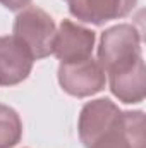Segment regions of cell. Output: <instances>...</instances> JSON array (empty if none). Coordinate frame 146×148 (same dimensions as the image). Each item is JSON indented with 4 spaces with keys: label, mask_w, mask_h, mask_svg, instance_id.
Here are the masks:
<instances>
[{
    "label": "cell",
    "mask_w": 146,
    "mask_h": 148,
    "mask_svg": "<svg viewBox=\"0 0 146 148\" xmlns=\"http://www.w3.org/2000/svg\"><path fill=\"white\" fill-rule=\"evenodd\" d=\"M69 12L77 21L102 26L113 19L129 16L138 0H67Z\"/></svg>",
    "instance_id": "7"
},
{
    "label": "cell",
    "mask_w": 146,
    "mask_h": 148,
    "mask_svg": "<svg viewBox=\"0 0 146 148\" xmlns=\"http://www.w3.org/2000/svg\"><path fill=\"white\" fill-rule=\"evenodd\" d=\"M57 33V26L50 14H46L40 7L23 9L12 26V36L26 47L33 60L45 59L52 55L53 38Z\"/></svg>",
    "instance_id": "1"
},
{
    "label": "cell",
    "mask_w": 146,
    "mask_h": 148,
    "mask_svg": "<svg viewBox=\"0 0 146 148\" xmlns=\"http://www.w3.org/2000/svg\"><path fill=\"white\" fill-rule=\"evenodd\" d=\"M96 35L93 29L76 24L69 19H64L53 38L52 53L60 62H76L89 59L95 48Z\"/></svg>",
    "instance_id": "5"
},
{
    "label": "cell",
    "mask_w": 146,
    "mask_h": 148,
    "mask_svg": "<svg viewBox=\"0 0 146 148\" xmlns=\"http://www.w3.org/2000/svg\"><path fill=\"white\" fill-rule=\"evenodd\" d=\"M120 109L110 98H98L88 102L79 114L77 133L84 148H89L98 138H102L120 117Z\"/></svg>",
    "instance_id": "4"
},
{
    "label": "cell",
    "mask_w": 146,
    "mask_h": 148,
    "mask_svg": "<svg viewBox=\"0 0 146 148\" xmlns=\"http://www.w3.org/2000/svg\"><path fill=\"white\" fill-rule=\"evenodd\" d=\"M0 3L9 10H23L31 3V0H0Z\"/></svg>",
    "instance_id": "11"
},
{
    "label": "cell",
    "mask_w": 146,
    "mask_h": 148,
    "mask_svg": "<svg viewBox=\"0 0 146 148\" xmlns=\"http://www.w3.org/2000/svg\"><path fill=\"white\" fill-rule=\"evenodd\" d=\"M143 57L141 33L132 24H117L105 29L98 45V64L105 74Z\"/></svg>",
    "instance_id": "2"
},
{
    "label": "cell",
    "mask_w": 146,
    "mask_h": 148,
    "mask_svg": "<svg viewBox=\"0 0 146 148\" xmlns=\"http://www.w3.org/2000/svg\"><path fill=\"white\" fill-rule=\"evenodd\" d=\"M108 74L110 91L122 103H139L146 95V71L143 57L117 67Z\"/></svg>",
    "instance_id": "9"
},
{
    "label": "cell",
    "mask_w": 146,
    "mask_h": 148,
    "mask_svg": "<svg viewBox=\"0 0 146 148\" xmlns=\"http://www.w3.org/2000/svg\"><path fill=\"white\" fill-rule=\"evenodd\" d=\"M23 138V121L9 105L0 103V148H14Z\"/></svg>",
    "instance_id": "10"
},
{
    "label": "cell",
    "mask_w": 146,
    "mask_h": 148,
    "mask_svg": "<svg viewBox=\"0 0 146 148\" xmlns=\"http://www.w3.org/2000/svg\"><path fill=\"white\" fill-rule=\"evenodd\" d=\"M89 148H146L145 112H120L115 126L110 127Z\"/></svg>",
    "instance_id": "6"
},
{
    "label": "cell",
    "mask_w": 146,
    "mask_h": 148,
    "mask_svg": "<svg viewBox=\"0 0 146 148\" xmlns=\"http://www.w3.org/2000/svg\"><path fill=\"white\" fill-rule=\"evenodd\" d=\"M57 76L62 90L76 98L96 95L107 84V74L103 67L91 57L76 62H60Z\"/></svg>",
    "instance_id": "3"
},
{
    "label": "cell",
    "mask_w": 146,
    "mask_h": 148,
    "mask_svg": "<svg viewBox=\"0 0 146 148\" xmlns=\"http://www.w3.org/2000/svg\"><path fill=\"white\" fill-rule=\"evenodd\" d=\"M33 57L21 41L12 36H0V86L23 83L33 69Z\"/></svg>",
    "instance_id": "8"
}]
</instances>
